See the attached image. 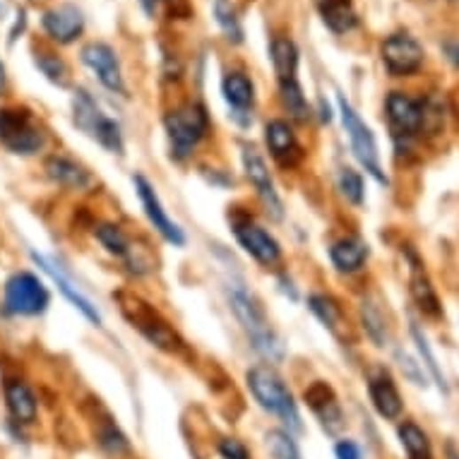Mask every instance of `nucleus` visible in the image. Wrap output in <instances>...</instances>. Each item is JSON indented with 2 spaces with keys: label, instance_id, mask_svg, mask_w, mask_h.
<instances>
[{
  "label": "nucleus",
  "instance_id": "obj_11",
  "mask_svg": "<svg viewBox=\"0 0 459 459\" xmlns=\"http://www.w3.org/2000/svg\"><path fill=\"white\" fill-rule=\"evenodd\" d=\"M380 56L393 77L414 75L424 66V49L409 34H393L380 46Z\"/></svg>",
  "mask_w": 459,
  "mask_h": 459
},
{
  "label": "nucleus",
  "instance_id": "obj_10",
  "mask_svg": "<svg viewBox=\"0 0 459 459\" xmlns=\"http://www.w3.org/2000/svg\"><path fill=\"white\" fill-rule=\"evenodd\" d=\"M234 236L236 241L241 243V248L253 260H258L260 265L265 268H275L276 262L282 260V245L275 236L265 231L258 222H253L251 217L234 219Z\"/></svg>",
  "mask_w": 459,
  "mask_h": 459
},
{
  "label": "nucleus",
  "instance_id": "obj_3",
  "mask_svg": "<svg viewBox=\"0 0 459 459\" xmlns=\"http://www.w3.org/2000/svg\"><path fill=\"white\" fill-rule=\"evenodd\" d=\"M46 144V135L25 106H0V147L15 157H34Z\"/></svg>",
  "mask_w": 459,
  "mask_h": 459
},
{
  "label": "nucleus",
  "instance_id": "obj_1",
  "mask_svg": "<svg viewBox=\"0 0 459 459\" xmlns=\"http://www.w3.org/2000/svg\"><path fill=\"white\" fill-rule=\"evenodd\" d=\"M245 385L251 390L253 400L258 401L260 409H265L268 414L276 416L282 421V428L292 431V433L301 435L306 431L303 424L301 409L299 401L293 400L289 385L284 383V377L276 373L275 368L269 366H255L245 373Z\"/></svg>",
  "mask_w": 459,
  "mask_h": 459
},
{
  "label": "nucleus",
  "instance_id": "obj_28",
  "mask_svg": "<svg viewBox=\"0 0 459 459\" xmlns=\"http://www.w3.org/2000/svg\"><path fill=\"white\" fill-rule=\"evenodd\" d=\"M269 58L275 67L279 82L286 80H296V70H299V49L292 39L286 36H276L275 42L269 43Z\"/></svg>",
  "mask_w": 459,
  "mask_h": 459
},
{
  "label": "nucleus",
  "instance_id": "obj_19",
  "mask_svg": "<svg viewBox=\"0 0 459 459\" xmlns=\"http://www.w3.org/2000/svg\"><path fill=\"white\" fill-rule=\"evenodd\" d=\"M407 260H409V289H411V299L416 301L418 310L424 315L431 317H440L443 315V306H440V299L435 293V286L431 282V276L424 269V262L418 260V255L411 248H407Z\"/></svg>",
  "mask_w": 459,
  "mask_h": 459
},
{
  "label": "nucleus",
  "instance_id": "obj_29",
  "mask_svg": "<svg viewBox=\"0 0 459 459\" xmlns=\"http://www.w3.org/2000/svg\"><path fill=\"white\" fill-rule=\"evenodd\" d=\"M265 450L272 459H303L296 433L286 428H269L265 433Z\"/></svg>",
  "mask_w": 459,
  "mask_h": 459
},
{
  "label": "nucleus",
  "instance_id": "obj_38",
  "mask_svg": "<svg viewBox=\"0 0 459 459\" xmlns=\"http://www.w3.org/2000/svg\"><path fill=\"white\" fill-rule=\"evenodd\" d=\"M217 452L222 459H253V452L248 445L243 443L236 435H226L217 443Z\"/></svg>",
  "mask_w": 459,
  "mask_h": 459
},
{
  "label": "nucleus",
  "instance_id": "obj_9",
  "mask_svg": "<svg viewBox=\"0 0 459 459\" xmlns=\"http://www.w3.org/2000/svg\"><path fill=\"white\" fill-rule=\"evenodd\" d=\"M303 401H306V407L313 411V416L317 418L320 428L330 438H339L342 435V431L346 428V416H344L342 404H339L330 385L323 383V380H315L310 387L303 390Z\"/></svg>",
  "mask_w": 459,
  "mask_h": 459
},
{
  "label": "nucleus",
  "instance_id": "obj_25",
  "mask_svg": "<svg viewBox=\"0 0 459 459\" xmlns=\"http://www.w3.org/2000/svg\"><path fill=\"white\" fill-rule=\"evenodd\" d=\"M317 10L327 29H332L334 34H346L359 25V15L351 0H320Z\"/></svg>",
  "mask_w": 459,
  "mask_h": 459
},
{
  "label": "nucleus",
  "instance_id": "obj_41",
  "mask_svg": "<svg viewBox=\"0 0 459 459\" xmlns=\"http://www.w3.org/2000/svg\"><path fill=\"white\" fill-rule=\"evenodd\" d=\"M25 27H27V12H25V10H19V12H17L15 27H12V32H10V43L15 42V39H17V34H22V32H25Z\"/></svg>",
  "mask_w": 459,
  "mask_h": 459
},
{
  "label": "nucleus",
  "instance_id": "obj_17",
  "mask_svg": "<svg viewBox=\"0 0 459 459\" xmlns=\"http://www.w3.org/2000/svg\"><path fill=\"white\" fill-rule=\"evenodd\" d=\"M387 121L394 130V137L409 140L424 128V104L411 99L404 92H393L385 101Z\"/></svg>",
  "mask_w": 459,
  "mask_h": 459
},
{
  "label": "nucleus",
  "instance_id": "obj_14",
  "mask_svg": "<svg viewBox=\"0 0 459 459\" xmlns=\"http://www.w3.org/2000/svg\"><path fill=\"white\" fill-rule=\"evenodd\" d=\"M133 183H135V191H137V198H140V202H143L144 214H147V219H150V224L157 229L159 236H161L167 243H171V245H185L183 229L175 224V222H171V217L167 214V209H164V205H161V200H159L154 185L140 174L135 175Z\"/></svg>",
  "mask_w": 459,
  "mask_h": 459
},
{
  "label": "nucleus",
  "instance_id": "obj_44",
  "mask_svg": "<svg viewBox=\"0 0 459 459\" xmlns=\"http://www.w3.org/2000/svg\"><path fill=\"white\" fill-rule=\"evenodd\" d=\"M447 459H459L457 450H455V445H447Z\"/></svg>",
  "mask_w": 459,
  "mask_h": 459
},
{
  "label": "nucleus",
  "instance_id": "obj_13",
  "mask_svg": "<svg viewBox=\"0 0 459 459\" xmlns=\"http://www.w3.org/2000/svg\"><path fill=\"white\" fill-rule=\"evenodd\" d=\"M80 58L89 70H92L97 80H99L109 92L126 94V82H123V73H121V63H118L116 51L111 49L109 43L104 42H89L80 51Z\"/></svg>",
  "mask_w": 459,
  "mask_h": 459
},
{
  "label": "nucleus",
  "instance_id": "obj_6",
  "mask_svg": "<svg viewBox=\"0 0 459 459\" xmlns=\"http://www.w3.org/2000/svg\"><path fill=\"white\" fill-rule=\"evenodd\" d=\"M118 301H121L123 315L130 320V325L143 334L144 339H150L154 346L168 351V354H175L183 346L181 337L174 332V327L168 325L150 303H144L143 299L130 296V293H118Z\"/></svg>",
  "mask_w": 459,
  "mask_h": 459
},
{
  "label": "nucleus",
  "instance_id": "obj_30",
  "mask_svg": "<svg viewBox=\"0 0 459 459\" xmlns=\"http://www.w3.org/2000/svg\"><path fill=\"white\" fill-rule=\"evenodd\" d=\"M279 99H282V106L289 113V118L299 121V123H306L310 118V106L306 97H303V89L299 80H286V82H279Z\"/></svg>",
  "mask_w": 459,
  "mask_h": 459
},
{
  "label": "nucleus",
  "instance_id": "obj_26",
  "mask_svg": "<svg viewBox=\"0 0 459 459\" xmlns=\"http://www.w3.org/2000/svg\"><path fill=\"white\" fill-rule=\"evenodd\" d=\"M397 438L407 452V459H435L433 443L416 421H401L397 426Z\"/></svg>",
  "mask_w": 459,
  "mask_h": 459
},
{
  "label": "nucleus",
  "instance_id": "obj_39",
  "mask_svg": "<svg viewBox=\"0 0 459 459\" xmlns=\"http://www.w3.org/2000/svg\"><path fill=\"white\" fill-rule=\"evenodd\" d=\"M397 359H400V368L404 376L409 377L411 383L418 385V387H426V376H424V368L418 366L416 361L411 359V356H407V354H397Z\"/></svg>",
  "mask_w": 459,
  "mask_h": 459
},
{
  "label": "nucleus",
  "instance_id": "obj_33",
  "mask_svg": "<svg viewBox=\"0 0 459 459\" xmlns=\"http://www.w3.org/2000/svg\"><path fill=\"white\" fill-rule=\"evenodd\" d=\"M411 337H414V342H416V349H418V354H421L424 363H426L428 373L433 376V383L440 387V393L450 394V385H447V380H445V373L440 370V366H438V359H435L433 349H431V344H428L426 334H424V330H421L418 323H414V320H411Z\"/></svg>",
  "mask_w": 459,
  "mask_h": 459
},
{
  "label": "nucleus",
  "instance_id": "obj_24",
  "mask_svg": "<svg viewBox=\"0 0 459 459\" xmlns=\"http://www.w3.org/2000/svg\"><path fill=\"white\" fill-rule=\"evenodd\" d=\"M368 243L361 241L359 236H349V238H342V241L332 243L330 248V260L332 265L344 275H354L359 272L368 260Z\"/></svg>",
  "mask_w": 459,
  "mask_h": 459
},
{
  "label": "nucleus",
  "instance_id": "obj_20",
  "mask_svg": "<svg viewBox=\"0 0 459 459\" xmlns=\"http://www.w3.org/2000/svg\"><path fill=\"white\" fill-rule=\"evenodd\" d=\"M32 260L51 276V279H53V284L58 286V292L66 296L67 301L73 303V308L80 310V313H82L92 325H101V313L97 310V306H94V303L89 301V299H87V296H84V293L80 292V289H77V286L73 284V282H70L58 268H56V262H53V260L43 258V255H39V253H32Z\"/></svg>",
  "mask_w": 459,
  "mask_h": 459
},
{
  "label": "nucleus",
  "instance_id": "obj_37",
  "mask_svg": "<svg viewBox=\"0 0 459 459\" xmlns=\"http://www.w3.org/2000/svg\"><path fill=\"white\" fill-rule=\"evenodd\" d=\"M337 183H339V191H342V195L351 205H356V207L363 205V200H366V191H363V175H361L359 171L344 167L342 171H339Z\"/></svg>",
  "mask_w": 459,
  "mask_h": 459
},
{
  "label": "nucleus",
  "instance_id": "obj_5",
  "mask_svg": "<svg viewBox=\"0 0 459 459\" xmlns=\"http://www.w3.org/2000/svg\"><path fill=\"white\" fill-rule=\"evenodd\" d=\"M73 118H75V126L89 137H94L104 150H109L111 154H123L126 143H123L121 126L99 109V104L92 99V94L77 89L75 97H73Z\"/></svg>",
  "mask_w": 459,
  "mask_h": 459
},
{
  "label": "nucleus",
  "instance_id": "obj_27",
  "mask_svg": "<svg viewBox=\"0 0 459 459\" xmlns=\"http://www.w3.org/2000/svg\"><path fill=\"white\" fill-rule=\"evenodd\" d=\"M310 313L323 323L325 330L334 334V337H342L346 332V320H344V310L339 303L334 301L332 296H325V293H313L308 299Z\"/></svg>",
  "mask_w": 459,
  "mask_h": 459
},
{
  "label": "nucleus",
  "instance_id": "obj_34",
  "mask_svg": "<svg viewBox=\"0 0 459 459\" xmlns=\"http://www.w3.org/2000/svg\"><path fill=\"white\" fill-rule=\"evenodd\" d=\"M94 236L99 238V243L116 258L128 260L130 258V241L128 236L118 229L116 224H99L94 226Z\"/></svg>",
  "mask_w": 459,
  "mask_h": 459
},
{
  "label": "nucleus",
  "instance_id": "obj_18",
  "mask_svg": "<svg viewBox=\"0 0 459 459\" xmlns=\"http://www.w3.org/2000/svg\"><path fill=\"white\" fill-rule=\"evenodd\" d=\"M368 394H370V401H373V409L377 411V416H383L385 421H397L401 416L404 401H401V394L397 390V383L387 370L377 368L368 376Z\"/></svg>",
  "mask_w": 459,
  "mask_h": 459
},
{
  "label": "nucleus",
  "instance_id": "obj_8",
  "mask_svg": "<svg viewBox=\"0 0 459 459\" xmlns=\"http://www.w3.org/2000/svg\"><path fill=\"white\" fill-rule=\"evenodd\" d=\"M339 101V113H342L344 130L349 135L351 150H354V157L359 159L361 167L366 168L368 174L376 178L377 183H387V178L383 174V167H380V152H377V143L373 130L361 121V116L354 111L349 101L344 99V94L337 97Z\"/></svg>",
  "mask_w": 459,
  "mask_h": 459
},
{
  "label": "nucleus",
  "instance_id": "obj_4",
  "mask_svg": "<svg viewBox=\"0 0 459 459\" xmlns=\"http://www.w3.org/2000/svg\"><path fill=\"white\" fill-rule=\"evenodd\" d=\"M164 128L168 135V147L175 161H183L192 154V150L202 143L209 133V116L202 104H183L164 118Z\"/></svg>",
  "mask_w": 459,
  "mask_h": 459
},
{
  "label": "nucleus",
  "instance_id": "obj_2",
  "mask_svg": "<svg viewBox=\"0 0 459 459\" xmlns=\"http://www.w3.org/2000/svg\"><path fill=\"white\" fill-rule=\"evenodd\" d=\"M229 306L234 310L236 320L241 323L243 332L248 334L253 349L262 354L269 361H282L284 359V344L279 339V334L269 325L265 310L260 306V301L243 289L241 284L229 286Z\"/></svg>",
  "mask_w": 459,
  "mask_h": 459
},
{
  "label": "nucleus",
  "instance_id": "obj_7",
  "mask_svg": "<svg viewBox=\"0 0 459 459\" xmlns=\"http://www.w3.org/2000/svg\"><path fill=\"white\" fill-rule=\"evenodd\" d=\"M51 293L39 276L27 269H19L15 275L8 276L3 286V308L10 315L36 317L49 310Z\"/></svg>",
  "mask_w": 459,
  "mask_h": 459
},
{
  "label": "nucleus",
  "instance_id": "obj_40",
  "mask_svg": "<svg viewBox=\"0 0 459 459\" xmlns=\"http://www.w3.org/2000/svg\"><path fill=\"white\" fill-rule=\"evenodd\" d=\"M334 459H363L361 445L351 438H337L334 443Z\"/></svg>",
  "mask_w": 459,
  "mask_h": 459
},
{
  "label": "nucleus",
  "instance_id": "obj_15",
  "mask_svg": "<svg viewBox=\"0 0 459 459\" xmlns=\"http://www.w3.org/2000/svg\"><path fill=\"white\" fill-rule=\"evenodd\" d=\"M3 400L10 414V421L17 426H34L39 418V400L32 385L22 377H5L3 380Z\"/></svg>",
  "mask_w": 459,
  "mask_h": 459
},
{
  "label": "nucleus",
  "instance_id": "obj_23",
  "mask_svg": "<svg viewBox=\"0 0 459 459\" xmlns=\"http://www.w3.org/2000/svg\"><path fill=\"white\" fill-rule=\"evenodd\" d=\"M222 94L224 101L231 106L234 116H248L255 104V84L245 73H226L222 80Z\"/></svg>",
  "mask_w": 459,
  "mask_h": 459
},
{
  "label": "nucleus",
  "instance_id": "obj_21",
  "mask_svg": "<svg viewBox=\"0 0 459 459\" xmlns=\"http://www.w3.org/2000/svg\"><path fill=\"white\" fill-rule=\"evenodd\" d=\"M265 144H268L269 154L282 164V167H293L299 159H301V144H299V137L293 133V128L282 121V118H275V121H268L265 126Z\"/></svg>",
  "mask_w": 459,
  "mask_h": 459
},
{
  "label": "nucleus",
  "instance_id": "obj_16",
  "mask_svg": "<svg viewBox=\"0 0 459 459\" xmlns=\"http://www.w3.org/2000/svg\"><path fill=\"white\" fill-rule=\"evenodd\" d=\"M42 27L51 42L67 46V43L77 42L84 32V15L82 10L70 3L56 5V8L46 10L42 15Z\"/></svg>",
  "mask_w": 459,
  "mask_h": 459
},
{
  "label": "nucleus",
  "instance_id": "obj_35",
  "mask_svg": "<svg viewBox=\"0 0 459 459\" xmlns=\"http://www.w3.org/2000/svg\"><path fill=\"white\" fill-rule=\"evenodd\" d=\"M214 17H217V25L222 27V32H224V36L229 42H243L241 17H238V12H236V8L229 0H217V3H214Z\"/></svg>",
  "mask_w": 459,
  "mask_h": 459
},
{
  "label": "nucleus",
  "instance_id": "obj_43",
  "mask_svg": "<svg viewBox=\"0 0 459 459\" xmlns=\"http://www.w3.org/2000/svg\"><path fill=\"white\" fill-rule=\"evenodd\" d=\"M5 87H8V70H5L3 60H0V94L5 92Z\"/></svg>",
  "mask_w": 459,
  "mask_h": 459
},
{
  "label": "nucleus",
  "instance_id": "obj_31",
  "mask_svg": "<svg viewBox=\"0 0 459 459\" xmlns=\"http://www.w3.org/2000/svg\"><path fill=\"white\" fill-rule=\"evenodd\" d=\"M34 66L42 70V75L49 80V82L58 84V87H67L70 84V67L58 53L53 51H34Z\"/></svg>",
  "mask_w": 459,
  "mask_h": 459
},
{
  "label": "nucleus",
  "instance_id": "obj_42",
  "mask_svg": "<svg viewBox=\"0 0 459 459\" xmlns=\"http://www.w3.org/2000/svg\"><path fill=\"white\" fill-rule=\"evenodd\" d=\"M140 5H143V10H144V12H147V17L157 15L159 0H140Z\"/></svg>",
  "mask_w": 459,
  "mask_h": 459
},
{
  "label": "nucleus",
  "instance_id": "obj_36",
  "mask_svg": "<svg viewBox=\"0 0 459 459\" xmlns=\"http://www.w3.org/2000/svg\"><path fill=\"white\" fill-rule=\"evenodd\" d=\"M361 323L368 337L376 342V346H385L387 342V325H385V317L373 301L361 303Z\"/></svg>",
  "mask_w": 459,
  "mask_h": 459
},
{
  "label": "nucleus",
  "instance_id": "obj_22",
  "mask_svg": "<svg viewBox=\"0 0 459 459\" xmlns=\"http://www.w3.org/2000/svg\"><path fill=\"white\" fill-rule=\"evenodd\" d=\"M43 171L53 183H58L60 188H67V191H84L92 183L89 171L82 164H77L75 159L66 157V154H51L43 161Z\"/></svg>",
  "mask_w": 459,
  "mask_h": 459
},
{
  "label": "nucleus",
  "instance_id": "obj_32",
  "mask_svg": "<svg viewBox=\"0 0 459 459\" xmlns=\"http://www.w3.org/2000/svg\"><path fill=\"white\" fill-rule=\"evenodd\" d=\"M97 443H99L101 450L106 452V455H111V457H121V455H128V452L133 450L128 435L123 433V431L118 428L116 421H111V418H106L99 426V431H97Z\"/></svg>",
  "mask_w": 459,
  "mask_h": 459
},
{
  "label": "nucleus",
  "instance_id": "obj_12",
  "mask_svg": "<svg viewBox=\"0 0 459 459\" xmlns=\"http://www.w3.org/2000/svg\"><path fill=\"white\" fill-rule=\"evenodd\" d=\"M241 161L243 171H245L248 181H251L255 192H258L260 202L265 205V212H268L275 222H282V219H284V202H282L279 192H276L275 181H272V175H269V168L268 164H265V159L260 157L253 147H245L241 154Z\"/></svg>",
  "mask_w": 459,
  "mask_h": 459
}]
</instances>
